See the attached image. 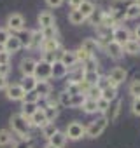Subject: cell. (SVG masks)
Returning a JSON list of instances; mask_svg holds the SVG:
<instances>
[{
	"label": "cell",
	"mask_w": 140,
	"mask_h": 148,
	"mask_svg": "<svg viewBox=\"0 0 140 148\" xmlns=\"http://www.w3.org/2000/svg\"><path fill=\"white\" fill-rule=\"evenodd\" d=\"M76 58H77V63H84V61H86V59L89 58V54H88L86 51H82V49L79 47V49L76 51Z\"/></svg>",
	"instance_id": "ee69618b"
},
{
	"label": "cell",
	"mask_w": 140,
	"mask_h": 148,
	"mask_svg": "<svg viewBox=\"0 0 140 148\" xmlns=\"http://www.w3.org/2000/svg\"><path fill=\"white\" fill-rule=\"evenodd\" d=\"M68 21L72 23V25H82V23L86 21V18H84L77 9H72V11L68 12Z\"/></svg>",
	"instance_id": "f1b7e54d"
},
{
	"label": "cell",
	"mask_w": 140,
	"mask_h": 148,
	"mask_svg": "<svg viewBox=\"0 0 140 148\" xmlns=\"http://www.w3.org/2000/svg\"><path fill=\"white\" fill-rule=\"evenodd\" d=\"M102 99H105V101H109V103H112V101H116L117 99V87H107V89H103L102 91Z\"/></svg>",
	"instance_id": "83f0119b"
},
{
	"label": "cell",
	"mask_w": 140,
	"mask_h": 148,
	"mask_svg": "<svg viewBox=\"0 0 140 148\" xmlns=\"http://www.w3.org/2000/svg\"><path fill=\"white\" fill-rule=\"evenodd\" d=\"M9 61H11V54L0 49V64H9Z\"/></svg>",
	"instance_id": "c3c4849f"
},
{
	"label": "cell",
	"mask_w": 140,
	"mask_h": 148,
	"mask_svg": "<svg viewBox=\"0 0 140 148\" xmlns=\"http://www.w3.org/2000/svg\"><path fill=\"white\" fill-rule=\"evenodd\" d=\"M77 11H79L86 19H88V18H91V16L95 14V11H96V9H95V4H93V2H89V0H84V2L79 5V9H77Z\"/></svg>",
	"instance_id": "603a6c76"
},
{
	"label": "cell",
	"mask_w": 140,
	"mask_h": 148,
	"mask_svg": "<svg viewBox=\"0 0 140 148\" xmlns=\"http://www.w3.org/2000/svg\"><path fill=\"white\" fill-rule=\"evenodd\" d=\"M37 61L33 58H23L19 63V71L23 77H33V70H35Z\"/></svg>",
	"instance_id": "8fae6325"
},
{
	"label": "cell",
	"mask_w": 140,
	"mask_h": 148,
	"mask_svg": "<svg viewBox=\"0 0 140 148\" xmlns=\"http://www.w3.org/2000/svg\"><path fill=\"white\" fill-rule=\"evenodd\" d=\"M46 63H49V64H53L56 59H58V56H56V52H44V58H42Z\"/></svg>",
	"instance_id": "681fc988"
},
{
	"label": "cell",
	"mask_w": 140,
	"mask_h": 148,
	"mask_svg": "<svg viewBox=\"0 0 140 148\" xmlns=\"http://www.w3.org/2000/svg\"><path fill=\"white\" fill-rule=\"evenodd\" d=\"M37 110H39V106H37L35 103H23V106H21V112H19V113H21L25 119H28V120H30V117H32Z\"/></svg>",
	"instance_id": "4316f807"
},
{
	"label": "cell",
	"mask_w": 140,
	"mask_h": 148,
	"mask_svg": "<svg viewBox=\"0 0 140 148\" xmlns=\"http://www.w3.org/2000/svg\"><path fill=\"white\" fill-rule=\"evenodd\" d=\"M105 51H107V54H109L112 59H121V58H123V54H124L123 45H119V44H117V42H114V40H109V42H107Z\"/></svg>",
	"instance_id": "5bb4252c"
},
{
	"label": "cell",
	"mask_w": 140,
	"mask_h": 148,
	"mask_svg": "<svg viewBox=\"0 0 140 148\" xmlns=\"http://www.w3.org/2000/svg\"><path fill=\"white\" fill-rule=\"evenodd\" d=\"M109 105H110V103H109V101H105V99H102V98L96 101V108H98V112H102V113H105V112H107Z\"/></svg>",
	"instance_id": "7dc6e473"
},
{
	"label": "cell",
	"mask_w": 140,
	"mask_h": 148,
	"mask_svg": "<svg viewBox=\"0 0 140 148\" xmlns=\"http://www.w3.org/2000/svg\"><path fill=\"white\" fill-rule=\"evenodd\" d=\"M19 86L23 87V91H25V92H32V91H35L37 79H35V77H23V79H21V82H19Z\"/></svg>",
	"instance_id": "cb8c5ba5"
},
{
	"label": "cell",
	"mask_w": 140,
	"mask_h": 148,
	"mask_svg": "<svg viewBox=\"0 0 140 148\" xmlns=\"http://www.w3.org/2000/svg\"><path fill=\"white\" fill-rule=\"evenodd\" d=\"M11 127H12V132H16L21 139H26V141H32V134H30V120L25 119L21 113H14L9 120Z\"/></svg>",
	"instance_id": "6da1fadb"
},
{
	"label": "cell",
	"mask_w": 140,
	"mask_h": 148,
	"mask_svg": "<svg viewBox=\"0 0 140 148\" xmlns=\"http://www.w3.org/2000/svg\"><path fill=\"white\" fill-rule=\"evenodd\" d=\"M33 77L37 79V82L49 80V79H51V64H49V63H46L44 59L37 61L35 70H33Z\"/></svg>",
	"instance_id": "5b68a950"
},
{
	"label": "cell",
	"mask_w": 140,
	"mask_h": 148,
	"mask_svg": "<svg viewBox=\"0 0 140 148\" xmlns=\"http://www.w3.org/2000/svg\"><path fill=\"white\" fill-rule=\"evenodd\" d=\"M12 148H33L32 141H26V139H19L12 145Z\"/></svg>",
	"instance_id": "bcb514c9"
},
{
	"label": "cell",
	"mask_w": 140,
	"mask_h": 148,
	"mask_svg": "<svg viewBox=\"0 0 140 148\" xmlns=\"http://www.w3.org/2000/svg\"><path fill=\"white\" fill-rule=\"evenodd\" d=\"M100 75H98V71H84V75H82V80L88 84V86H96Z\"/></svg>",
	"instance_id": "4dcf8cb0"
},
{
	"label": "cell",
	"mask_w": 140,
	"mask_h": 148,
	"mask_svg": "<svg viewBox=\"0 0 140 148\" xmlns=\"http://www.w3.org/2000/svg\"><path fill=\"white\" fill-rule=\"evenodd\" d=\"M131 113L140 117V98H135L133 103H131Z\"/></svg>",
	"instance_id": "f6af8a7d"
},
{
	"label": "cell",
	"mask_w": 140,
	"mask_h": 148,
	"mask_svg": "<svg viewBox=\"0 0 140 148\" xmlns=\"http://www.w3.org/2000/svg\"><path fill=\"white\" fill-rule=\"evenodd\" d=\"M81 49L86 51L89 56H95V52H96V49H98V40H96V38H86V40H82Z\"/></svg>",
	"instance_id": "7402d4cb"
},
{
	"label": "cell",
	"mask_w": 140,
	"mask_h": 148,
	"mask_svg": "<svg viewBox=\"0 0 140 148\" xmlns=\"http://www.w3.org/2000/svg\"><path fill=\"white\" fill-rule=\"evenodd\" d=\"M123 51H124L126 54L137 56V54H140V42H138V40H135V38H130V40L123 45Z\"/></svg>",
	"instance_id": "44dd1931"
},
{
	"label": "cell",
	"mask_w": 140,
	"mask_h": 148,
	"mask_svg": "<svg viewBox=\"0 0 140 148\" xmlns=\"http://www.w3.org/2000/svg\"><path fill=\"white\" fill-rule=\"evenodd\" d=\"M126 75H128V71L124 70V68H121V66H116V68H112L110 70V73H109V80H110V86L112 87H117L119 84H123L124 80H126Z\"/></svg>",
	"instance_id": "52a82bcc"
},
{
	"label": "cell",
	"mask_w": 140,
	"mask_h": 148,
	"mask_svg": "<svg viewBox=\"0 0 140 148\" xmlns=\"http://www.w3.org/2000/svg\"><path fill=\"white\" fill-rule=\"evenodd\" d=\"M130 38H131V33H130V30L126 26H116V28H112V38L110 40L117 42L119 45H124Z\"/></svg>",
	"instance_id": "ba28073f"
},
{
	"label": "cell",
	"mask_w": 140,
	"mask_h": 148,
	"mask_svg": "<svg viewBox=\"0 0 140 148\" xmlns=\"http://www.w3.org/2000/svg\"><path fill=\"white\" fill-rule=\"evenodd\" d=\"M107 124H109V120H107L105 117H100V119L93 120V122L86 127V138H91V139L98 138V136L107 129Z\"/></svg>",
	"instance_id": "7a4b0ae2"
},
{
	"label": "cell",
	"mask_w": 140,
	"mask_h": 148,
	"mask_svg": "<svg viewBox=\"0 0 140 148\" xmlns=\"http://www.w3.org/2000/svg\"><path fill=\"white\" fill-rule=\"evenodd\" d=\"M137 18H140V5L135 4V2H131L130 7L124 12V19H137Z\"/></svg>",
	"instance_id": "484cf974"
},
{
	"label": "cell",
	"mask_w": 140,
	"mask_h": 148,
	"mask_svg": "<svg viewBox=\"0 0 140 148\" xmlns=\"http://www.w3.org/2000/svg\"><path fill=\"white\" fill-rule=\"evenodd\" d=\"M35 92H37L40 98H49V96H51V92H53V86H51L47 80L37 82V86H35Z\"/></svg>",
	"instance_id": "ac0fdd59"
},
{
	"label": "cell",
	"mask_w": 140,
	"mask_h": 148,
	"mask_svg": "<svg viewBox=\"0 0 140 148\" xmlns=\"http://www.w3.org/2000/svg\"><path fill=\"white\" fill-rule=\"evenodd\" d=\"M40 47H42V51H44V52H58V49H60V42H58V38L44 40Z\"/></svg>",
	"instance_id": "d4e9b609"
},
{
	"label": "cell",
	"mask_w": 140,
	"mask_h": 148,
	"mask_svg": "<svg viewBox=\"0 0 140 148\" xmlns=\"http://www.w3.org/2000/svg\"><path fill=\"white\" fill-rule=\"evenodd\" d=\"M130 4H131V0H110V12L109 14L116 21L124 19V12L130 7Z\"/></svg>",
	"instance_id": "3957f363"
},
{
	"label": "cell",
	"mask_w": 140,
	"mask_h": 148,
	"mask_svg": "<svg viewBox=\"0 0 140 148\" xmlns=\"http://www.w3.org/2000/svg\"><path fill=\"white\" fill-rule=\"evenodd\" d=\"M58 103H60L61 106H65V108H70V103H72V96H70L67 91H61V92L58 94Z\"/></svg>",
	"instance_id": "e575fe53"
},
{
	"label": "cell",
	"mask_w": 140,
	"mask_h": 148,
	"mask_svg": "<svg viewBox=\"0 0 140 148\" xmlns=\"http://www.w3.org/2000/svg\"><path fill=\"white\" fill-rule=\"evenodd\" d=\"M12 143V132L9 129H0V146H7Z\"/></svg>",
	"instance_id": "d6a6232c"
},
{
	"label": "cell",
	"mask_w": 140,
	"mask_h": 148,
	"mask_svg": "<svg viewBox=\"0 0 140 148\" xmlns=\"http://www.w3.org/2000/svg\"><path fill=\"white\" fill-rule=\"evenodd\" d=\"M84 2V0H68V5L72 7V9H79V5Z\"/></svg>",
	"instance_id": "816d5d0a"
},
{
	"label": "cell",
	"mask_w": 140,
	"mask_h": 148,
	"mask_svg": "<svg viewBox=\"0 0 140 148\" xmlns=\"http://www.w3.org/2000/svg\"><path fill=\"white\" fill-rule=\"evenodd\" d=\"M84 101H86V96H84V94H76V96H72V103H70V108H81Z\"/></svg>",
	"instance_id": "74e56055"
},
{
	"label": "cell",
	"mask_w": 140,
	"mask_h": 148,
	"mask_svg": "<svg viewBox=\"0 0 140 148\" xmlns=\"http://www.w3.org/2000/svg\"><path fill=\"white\" fill-rule=\"evenodd\" d=\"M40 33H42V38H44V40L56 38V33H58L56 25H54V26H49V28H42V30H40Z\"/></svg>",
	"instance_id": "d590c367"
},
{
	"label": "cell",
	"mask_w": 140,
	"mask_h": 148,
	"mask_svg": "<svg viewBox=\"0 0 140 148\" xmlns=\"http://www.w3.org/2000/svg\"><path fill=\"white\" fill-rule=\"evenodd\" d=\"M65 136H67V139L77 141V139H81V138L86 136V127H84L81 122H77V120H76V122H70V124L67 125Z\"/></svg>",
	"instance_id": "277c9868"
},
{
	"label": "cell",
	"mask_w": 140,
	"mask_h": 148,
	"mask_svg": "<svg viewBox=\"0 0 140 148\" xmlns=\"http://www.w3.org/2000/svg\"><path fill=\"white\" fill-rule=\"evenodd\" d=\"M47 143H51V145H53V146H56V148H63V146H65V143H67V136H65V132L56 131V132L47 139Z\"/></svg>",
	"instance_id": "ffe728a7"
},
{
	"label": "cell",
	"mask_w": 140,
	"mask_h": 148,
	"mask_svg": "<svg viewBox=\"0 0 140 148\" xmlns=\"http://www.w3.org/2000/svg\"><path fill=\"white\" fill-rule=\"evenodd\" d=\"M82 70L84 71H98V59L95 56H89L84 63H82Z\"/></svg>",
	"instance_id": "f546056e"
},
{
	"label": "cell",
	"mask_w": 140,
	"mask_h": 148,
	"mask_svg": "<svg viewBox=\"0 0 140 148\" xmlns=\"http://www.w3.org/2000/svg\"><path fill=\"white\" fill-rule=\"evenodd\" d=\"M68 75V68L61 64L60 59H56L51 64V79H65Z\"/></svg>",
	"instance_id": "2e32d148"
},
{
	"label": "cell",
	"mask_w": 140,
	"mask_h": 148,
	"mask_svg": "<svg viewBox=\"0 0 140 148\" xmlns=\"http://www.w3.org/2000/svg\"><path fill=\"white\" fill-rule=\"evenodd\" d=\"M42 42H44V38H42L40 28H39V30H33V32H30V45H28V49H40Z\"/></svg>",
	"instance_id": "d6986e66"
},
{
	"label": "cell",
	"mask_w": 140,
	"mask_h": 148,
	"mask_svg": "<svg viewBox=\"0 0 140 148\" xmlns=\"http://www.w3.org/2000/svg\"><path fill=\"white\" fill-rule=\"evenodd\" d=\"M82 112L84 113H96L98 112V108H96V101H93V99H88L86 98V101L82 103Z\"/></svg>",
	"instance_id": "836d02e7"
},
{
	"label": "cell",
	"mask_w": 140,
	"mask_h": 148,
	"mask_svg": "<svg viewBox=\"0 0 140 148\" xmlns=\"http://www.w3.org/2000/svg\"><path fill=\"white\" fill-rule=\"evenodd\" d=\"M7 30L9 32H23L25 30V18H23V14H19V12H14V14H11L9 18H7Z\"/></svg>",
	"instance_id": "8992f818"
},
{
	"label": "cell",
	"mask_w": 140,
	"mask_h": 148,
	"mask_svg": "<svg viewBox=\"0 0 140 148\" xmlns=\"http://www.w3.org/2000/svg\"><path fill=\"white\" fill-rule=\"evenodd\" d=\"M61 61L63 66H67L68 70H72L76 64H77V58H76V51H63L61 56L58 58Z\"/></svg>",
	"instance_id": "9a60e30c"
},
{
	"label": "cell",
	"mask_w": 140,
	"mask_h": 148,
	"mask_svg": "<svg viewBox=\"0 0 140 148\" xmlns=\"http://www.w3.org/2000/svg\"><path fill=\"white\" fill-rule=\"evenodd\" d=\"M135 40L140 42V25H137V28H135Z\"/></svg>",
	"instance_id": "db71d44e"
},
{
	"label": "cell",
	"mask_w": 140,
	"mask_h": 148,
	"mask_svg": "<svg viewBox=\"0 0 140 148\" xmlns=\"http://www.w3.org/2000/svg\"><path fill=\"white\" fill-rule=\"evenodd\" d=\"M135 4H138V5H140V0H135Z\"/></svg>",
	"instance_id": "9f6ffc18"
},
{
	"label": "cell",
	"mask_w": 140,
	"mask_h": 148,
	"mask_svg": "<svg viewBox=\"0 0 140 148\" xmlns=\"http://www.w3.org/2000/svg\"><path fill=\"white\" fill-rule=\"evenodd\" d=\"M63 2H65V0H46V4H47L49 7H53V9L61 7V5H63Z\"/></svg>",
	"instance_id": "f907efd6"
},
{
	"label": "cell",
	"mask_w": 140,
	"mask_h": 148,
	"mask_svg": "<svg viewBox=\"0 0 140 148\" xmlns=\"http://www.w3.org/2000/svg\"><path fill=\"white\" fill-rule=\"evenodd\" d=\"M44 112H46V117H47V122H51V124H54V120L58 119V115H60V112H58V108H44Z\"/></svg>",
	"instance_id": "f35d334b"
},
{
	"label": "cell",
	"mask_w": 140,
	"mask_h": 148,
	"mask_svg": "<svg viewBox=\"0 0 140 148\" xmlns=\"http://www.w3.org/2000/svg\"><path fill=\"white\" fill-rule=\"evenodd\" d=\"M96 87H98L100 91H103V89L110 87V80H109V77H100V79H98V82H96Z\"/></svg>",
	"instance_id": "b9f144b4"
},
{
	"label": "cell",
	"mask_w": 140,
	"mask_h": 148,
	"mask_svg": "<svg viewBox=\"0 0 140 148\" xmlns=\"http://www.w3.org/2000/svg\"><path fill=\"white\" fill-rule=\"evenodd\" d=\"M84 96L88 98V99H93V101H98L100 98H102V91L96 87V86H89L88 87V91L84 92Z\"/></svg>",
	"instance_id": "1f68e13d"
},
{
	"label": "cell",
	"mask_w": 140,
	"mask_h": 148,
	"mask_svg": "<svg viewBox=\"0 0 140 148\" xmlns=\"http://www.w3.org/2000/svg\"><path fill=\"white\" fill-rule=\"evenodd\" d=\"M37 23H39V26H40V30H42V28L54 26V25H56V19H54V16H53L51 11H42V12L39 14V18H37Z\"/></svg>",
	"instance_id": "4fadbf2b"
},
{
	"label": "cell",
	"mask_w": 140,
	"mask_h": 148,
	"mask_svg": "<svg viewBox=\"0 0 140 148\" xmlns=\"http://www.w3.org/2000/svg\"><path fill=\"white\" fill-rule=\"evenodd\" d=\"M7 86H9V82H7V77H0V91L7 89Z\"/></svg>",
	"instance_id": "f5cc1de1"
},
{
	"label": "cell",
	"mask_w": 140,
	"mask_h": 148,
	"mask_svg": "<svg viewBox=\"0 0 140 148\" xmlns=\"http://www.w3.org/2000/svg\"><path fill=\"white\" fill-rule=\"evenodd\" d=\"M6 94H7V99H11V101H23L26 92L23 91V87L19 84H9L6 89Z\"/></svg>",
	"instance_id": "9c48e42d"
},
{
	"label": "cell",
	"mask_w": 140,
	"mask_h": 148,
	"mask_svg": "<svg viewBox=\"0 0 140 148\" xmlns=\"http://www.w3.org/2000/svg\"><path fill=\"white\" fill-rule=\"evenodd\" d=\"M47 124H51V122H47V117H46L44 108H39V110L30 117V125H33V127L42 129V127H46Z\"/></svg>",
	"instance_id": "7c38bea8"
},
{
	"label": "cell",
	"mask_w": 140,
	"mask_h": 148,
	"mask_svg": "<svg viewBox=\"0 0 140 148\" xmlns=\"http://www.w3.org/2000/svg\"><path fill=\"white\" fill-rule=\"evenodd\" d=\"M119 112H121V99H116V101H112V103L109 105V108H107V112L103 113V117H105L109 122H112V120L117 119Z\"/></svg>",
	"instance_id": "e0dca14e"
},
{
	"label": "cell",
	"mask_w": 140,
	"mask_h": 148,
	"mask_svg": "<svg viewBox=\"0 0 140 148\" xmlns=\"http://www.w3.org/2000/svg\"><path fill=\"white\" fill-rule=\"evenodd\" d=\"M6 52H9V54H14V52H18V51H21L23 49V44H21V38L18 37V35H12L11 33V37L7 38V42L4 44V47H2Z\"/></svg>",
	"instance_id": "30bf717a"
},
{
	"label": "cell",
	"mask_w": 140,
	"mask_h": 148,
	"mask_svg": "<svg viewBox=\"0 0 140 148\" xmlns=\"http://www.w3.org/2000/svg\"><path fill=\"white\" fill-rule=\"evenodd\" d=\"M56 131H58V127H56L54 124H47L46 127H42V136H44L46 139H49V138H51Z\"/></svg>",
	"instance_id": "ab89813d"
},
{
	"label": "cell",
	"mask_w": 140,
	"mask_h": 148,
	"mask_svg": "<svg viewBox=\"0 0 140 148\" xmlns=\"http://www.w3.org/2000/svg\"><path fill=\"white\" fill-rule=\"evenodd\" d=\"M39 99H40V96L35 92V91H32V92H26L25 94V98H23V103H39Z\"/></svg>",
	"instance_id": "60d3db41"
},
{
	"label": "cell",
	"mask_w": 140,
	"mask_h": 148,
	"mask_svg": "<svg viewBox=\"0 0 140 148\" xmlns=\"http://www.w3.org/2000/svg\"><path fill=\"white\" fill-rule=\"evenodd\" d=\"M44 148H56V146H53V145H51V143H47V145H46V146H44Z\"/></svg>",
	"instance_id": "11a10c76"
},
{
	"label": "cell",
	"mask_w": 140,
	"mask_h": 148,
	"mask_svg": "<svg viewBox=\"0 0 140 148\" xmlns=\"http://www.w3.org/2000/svg\"><path fill=\"white\" fill-rule=\"evenodd\" d=\"M9 37H11V32L7 28H0V47H4V44L7 42Z\"/></svg>",
	"instance_id": "7bdbcfd3"
},
{
	"label": "cell",
	"mask_w": 140,
	"mask_h": 148,
	"mask_svg": "<svg viewBox=\"0 0 140 148\" xmlns=\"http://www.w3.org/2000/svg\"><path fill=\"white\" fill-rule=\"evenodd\" d=\"M128 91H130V94L133 96V99H135V98H140V80H138V79L131 80V84H130Z\"/></svg>",
	"instance_id": "8d00e7d4"
}]
</instances>
